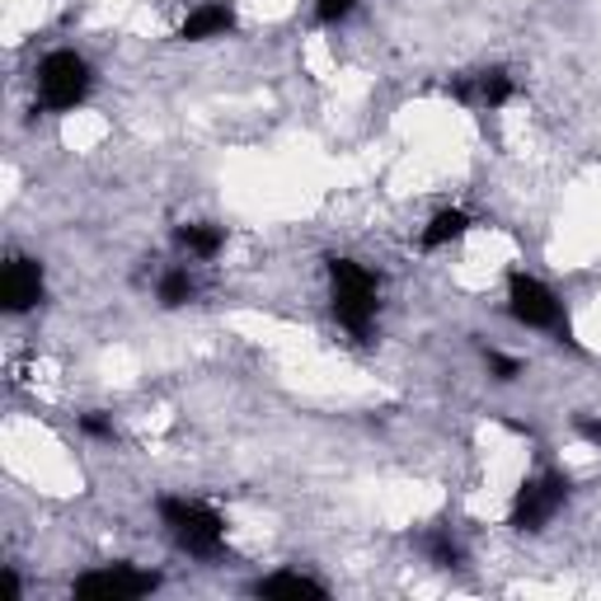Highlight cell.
Masks as SVG:
<instances>
[{"instance_id": "obj_1", "label": "cell", "mask_w": 601, "mask_h": 601, "mask_svg": "<svg viewBox=\"0 0 601 601\" xmlns=\"http://www.w3.org/2000/svg\"><path fill=\"white\" fill-rule=\"evenodd\" d=\"M329 282H334V315L343 329H353L357 339L372 334L376 320V278L353 259H329Z\"/></svg>"}, {"instance_id": "obj_2", "label": "cell", "mask_w": 601, "mask_h": 601, "mask_svg": "<svg viewBox=\"0 0 601 601\" xmlns=\"http://www.w3.org/2000/svg\"><path fill=\"white\" fill-rule=\"evenodd\" d=\"M161 517H165L169 535L179 541V550H188L193 559H216L221 555L226 521H221L212 508H202V503H184V498H165L161 503Z\"/></svg>"}, {"instance_id": "obj_3", "label": "cell", "mask_w": 601, "mask_h": 601, "mask_svg": "<svg viewBox=\"0 0 601 601\" xmlns=\"http://www.w3.org/2000/svg\"><path fill=\"white\" fill-rule=\"evenodd\" d=\"M38 94H43V104L52 108V114H67V108H75L90 94V67H85V57H75V52H52V57H43V67H38Z\"/></svg>"}, {"instance_id": "obj_4", "label": "cell", "mask_w": 601, "mask_h": 601, "mask_svg": "<svg viewBox=\"0 0 601 601\" xmlns=\"http://www.w3.org/2000/svg\"><path fill=\"white\" fill-rule=\"evenodd\" d=\"M155 588H161V574H141L132 564L94 568V574L75 578V597L81 601H128V597H146Z\"/></svg>"}, {"instance_id": "obj_5", "label": "cell", "mask_w": 601, "mask_h": 601, "mask_svg": "<svg viewBox=\"0 0 601 601\" xmlns=\"http://www.w3.org/2000/svg\"><path fill=\"white\" fill-rule=\"evenodd\" d=\"M508 296H512V315L527 329H555L559 339H568V325H564V310H559V300L555 292L545 287V282H535L527 273H512L508 282Z\"/></svg>"}, {"instance_id": "obj_6", "label": "cell", "mask_w": 601, "mask_h": 601, "mask_svg": "<svg viewBox=\"0 0 601 601\" xmlns=\"http://www.w3.org/2000/svg\"><path fill=\"white\" fill-rule=\"evenodd\" d=\"M568 498V480L564 474H541V480H527L521 484V494L512 503V527L517 531H541L550 517L564 508Z\"/></svg>"}, {"instance_id": "obj_7", "label": "cell", "mask_w": 601, "mask_h": 601, "mask_svg": "<svg viewBox=\"0 0 601 601\" xmlns=\"http://www.w3.org/2000/svg\"><path fill=\"white\" fill-rule=\"evenodd\" d=\"M0 300H5V310H34L43 300V268L34 259H10L5 273H0Z\"/></svg>"}, {"instance_id": "obj_8", "label": "cell", "mask_w": 601, "mask_h": 601, "mask_svg": "<svg viewBox=\"0 0 601 601\" xmlns=\"http://www.w3.org/2000/svg\"><path fill=\"white\" fill-rule=\"evenodd\" d=\"M461 104H484V108H498L512 99V75L508 71H480L470 75V81H451L447 85Z\"/></svg>"}, {"instance_id": "obj_9", "label": "cell", "mask_w": 601, "mask_h": 601, "mask_svg": "<svg viewBox=\"0 0 601 601\" xmlns=\"http://www.w3.org/2000/svg\"><path fill=\"white\" fill-rule=\"evenodd\" d=\"M235 24V14L226 10V5H198L193 14L184 20V28H179V38H188V43H202V38H216V34H226V28Z\"/></svg>"}, {"instance_id": "obj_10", "label": "cell", "mask_w": 601, "mask_h": 601, "mask_svg": "<svg viewBox=\"0 0 601 601\" xmlns=\"http://www.w3.org/2000/svg\"><path fill=\"white\" fill-rule=\"evenodd\" d=\"M259 597H325V582H315L306 574H273L255 582Z\"/></svg>"}, {"instance_id": "obj_11", "label": "cell", "mask_w": 601, "mask_h": 601, "mask_svg": "<svg viewBox=\"0 0 601 601\" xmlns=\"http://www.w3.org/2000/svg\"><path fill=\"white\" fill-rule=\"evenodd\" d=\"M188 255H198V259H212L221 245H226V235H221L216 226H179V235H174Z\"/></svg>"}, {"instance_id": "obj_12", "label": "cell", "mask_w": 601, "mask_h": 601, "mask_svg": "<svg viewBox=\"0 0 601 601\" xmlns=\"http://www.w3.org/2000/svg\"><path fill=\"white\" fill-rule=\"evenodd\" d=\"M466 226H470V216H466V212H456V208H451V212H437V216H433V226L423 231V245L437 249V245H447V240H461Z\"/></svg>"}, {"instance_id": "obj_13", "label": "cell", "mask_w": 601, "mask_h": 601, "mask_svg": "<svg viewBox=\"0 0 601 601\" xmlns=\"http://www.w3.org/2000/svg\"><path fill=\"white\" fill-rule=\"evenodd\" d=\"M193 296V278H188V268H169L161 278V300L165 306H184V300Z\"/></svg>"}, {"instance_id": "obj_14", "label": "cell", "mask_w": 601, "mask_h": 601, "mask_svg": "<svg viewBox=\"0 0 601 601\" xmlns=\"http://www.w3.org/2000/svg\"><path fill=\"white\" fill-rule=\"evenodd\" d=\"M423 545H428L433 564H441V568H456V564L466 559V555H461V545L451 541V531H447V527H441V531H433V535H428V541H423Z\"/></svg>"}, {"instance_id": "obj_15", "label": "cell", "mask_w": 601, "mask_h": 601, "mask_svg": "<svg viewBox=\"0 0 601 601\" xmlns=\"http://www.w3.org/2000/svg\"><path fill=\"white\" fill-rule=\"evenodd\" d=\"M353 5H357V0H320V20L325 24H339V20L353 14Z\"/></svg>"}, {"instance_id": "obj_16", "label": "cell", "mask_w": 601, "mask_h": 601, "mask_svg": "<svg viewBox=\"0 0 601 601\" xmlns=\"http://www.w3.org/2000/svg\"><path fill=\"white\" fill-rule=\"evenodd\" d=\"M488 372H494V376H498V381H517L521 362H512V357H503V353H488Z\"/></svg>"}, {"instance_id": "obj_17", "label": "cell", "mask_w": 601, "mask_h": 601, "mask_svg": "<svg viewBox=\"0 0 601 601\" xmlns=\"http://www.w3.org/2000/svg\"><path fill=\"white\" fill-rule=\"evenodd\" d=\"M85 433H90V437H114V423L99 419V414H90V419H85Z\"/></svg>"}, {"instance_id": "obj_18", "label": "cell", "mask_w": 601, "mask_h": 601, "mask_svg": "<svg viewBox=\"0 0 601 601\" xmlns=\"http://www.w3.org/2000/svg\"><path fill=\"white\" fill-rule=\"evenodd\" d=\"M578 433L592 441V447H601V419H578Z\"/></svg>"}]
</instances>
